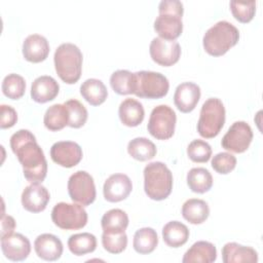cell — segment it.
<instances>
[{
  "label": "cell",
  "mask_w": 263,
  "mask_h": 263,
  "mask_svg": "<svg viewBox=\"0 0 263 263\" xmlns=\"http://www.w3.org/2000/svg\"><path fill=\"white\" fill-rule=\"evenodd\" d=\"M253 140V130L246 121H235L224 135L221 145L234 153L245 152Z\"/></svg>",
  "instance_id": "obj_11"
},
{
  "label": "cell",
  "mask_w": 263,
  "mask_h": 263,
  "mask_svg": "<svg viewBox=\"0 0 263 263\" xmlns=\"http://www.w3.org/2000/svg\"><path fill=\"white\" fill-rule=\"evenodd\" d=\"M127 152L133 158L139 161H146L156 155V147L149 139L139 137L128 142Z\"/></svg>",
  "instance_id": "obj_30"
},
{
  "label": "cell",
  "mask_w": 263,
  "mask_h": 263,
  "mask_svg": "<svg viewBox=\"0 0 263 263\" xmlns=\"http://www.w3.org/2000/svg\"><path fill=\"white\" fill-rule=\"evenodd\" d=\"M110 84L118 95H130L135 92L136 77L135 73L128 70H117L110 77Z\"/></svg>",
  "instance_id": "obj_33"
},
{
  "label": "cell",
  "mask_w": 263,
  "mask_h": 263,
  "mask_svg": "<svg viewBox=\"0 0 263 263\" xmlns=\"http://www.w3.org/2000/svg\"><path fill=\"white\" fill-rule=\"evenodd\" d=\"M50 157L61 166L73 167L82 159V149L75 142L60 141L51 146Z\"/></svg>",
  "instance_id": "obj_13"
},
{
  "label": "cell",
  "mask_w": 263,
  "mask_h": 263,
  "mask_svg": "<svg viewBox=\"0 0 263 263\" xmlns=\"http://www.w3.org/2000/svg\"><path fill=\"white\" fill-rule=\"evenodd\" d=\"M222 260L224 263H256L258 261V254L251 247L236 242H227L222 248Z\"/></svg>",
  "instance_id": "obj_21"
},
{
  "label": "cell",
  "mask_w": 263,
  "mask_h": 263,
  "mask_svg": "<svg viewBox=\"0 0 263 263\" xmlns=\"http://www.w3.org/2000/svg\"><path fill=\"white\" fill-rule=\"evenodd\" d=\"M135 77L136 87L134 93L139 98L160 99L168 91V80L159 72L139 71L135 73Z\"/></svg>",
  "instance_id": "obj_7"
},
{
  "label": "cell",
  "mask_w": 263,
  "mask_h": 263,
  "mask_svg": "<svg viewBox=\"0 0 263 263\" xmlns=\"http://www.w3.org/2000/svg\"><path fill=\"white\" fill-rule=\"evenodd\" d=\"M159 15L154 21V30L160 38L176 40L183 31V3L179 0H162L158 5Z\"/></svg>",
  "instance_id": "obj_2"
},
{
  "label": "cell",
  "mask_w": 263,
  "mask_h": 263,
  "mask_svg": "<svg viewBox=\"0 0 263 263\" xmlns=\"http://www.w3.org/2000/svg\"><path fill=\"white\" fill-rule=\"evenodd\" d=\"M25 90L26 81L21 75L11 73L4 77L2 81V91L7 98L17 100L24 96Z\"/></svg>",
  "instance_id": "obj_34"
},
{
  "label": "cell",
  "mask_w": 263,
  "mask_h": 263,
  "mask_svg": "<svg viewBox=\"0 0 263 263\" xmlns=\"http://www.w3.org/2000/svg\"><path fill=\"white\" fill-rule=\"evenodd\" d=\"M15 228V221L11 216L2 215L1 219V238L9 236L13 233Z\"/></svg>",
  "instance_id": "obj_41"
},
{
  "label": "cell",
  "mask_w": 263,
  "mask_h": 263,
  "mask_svg": "<svg viewBox=\"0 0 263 263\" xmlns=\"http://www.w3.org/2000/svg\"><path fill=\"white\" fill-rule=\"evenodd\" d=\"M102 245L107 252L111 254H120L127 246V235L125 231L121 233L103 232Z\"/></svg>",
  "instance_id": "obj_37"
},
{
  "label": "cell",
  "mask_w": 263,
  "mask_h": 263,
  "mask_svg": "<svg viewBox=\"0 0 263 263\" xmlns=\"http://www.w3.org/2000/svg\"><path fill=\"white\" fill-rule=\"evenodd\" d=\"M68 193L71 199L82 205H89L96 199V186L92 177L85 171H78L68 180Z\"/></svg>",
  "instance_id": "obj_10"
},
{
  "label": "cell",
  "mask_w": 263,
  "mask_h": 263,
  "mask_svg": "<svg viewBox=\"0 0 263 263\" xmlns=\"http://www.w3.org/2000/svg\"><path fill=\"white\" fill-rule=\"evenodd\" d=\"M158 243L156 231L150 227H144L136 231L134 235L133 247L139 254L146 255L152 253Z\"/></svg>",
  "instance_id": "obj_29"
},
{
  "label": "cell",
  "mask_w": 263,
  "mask_h": 263,
  "mask_svg": "<svg viewBox=\"0 0 263 263\" xmlns=\"http://www.w3.org/2000/svg\"><path fill=\"white\" fill-rule=\"evenodd\" d=\"M49 53V44L47 39L39 34L29 35L23 43V55L31 63H40L44 61Z\"/></svg>",
  "instance_id": "obj_19"
},
{
  "label": "cell",
  "mask_w": 263,
  "mask_h": 263,
  "mask_svg": "<svg viewBox=\"0 0 263 263\" xmlns=\"http://www.w3.org/2000/svg\"><path fill=\"white\" fill-rule=\"evenodd\" d=\"M200 99V87L193 82L179 84L174 93V103L183 113L191 112Z\"/></svg>",
  "instance_id": "obj_17"
},
{
  "label": "cell",
  "mask_w": 263,
  "mask_h": 263,
  "mask_svg": "<svg viewBox=\"0 0 263 263\" xmlns=\"http://www.w3.org/2000/svg\"><path fill=\"white\" fill-rule=\"evenodd\" d=\"M177 116L167 105H158L151 111L148 121V132L157 140H167L175 133Z\"/></svg>",
  "instance_id": "obj_9"
},
{
  "label": "cell",
  "mask_w": 263,
  "mask_h": 263,
  "mask_svg": "<svg viewBox=\"0 0 263 263\" xmlns=\"http://www.w3.org/2000/svg\"><path fill=\"white\" fill-rule=\"evenodd\" d=\"M1 250L3 255L11 261H23L31 252V243L28 237L21 233H12L1 238Z\"/></svg>",
  "instance_id": "obj_15"
},
{
  "label": "cell",
  "mask_w": 263,
  "mask_h": 263,
  "mask_svg": "<svg viewBox=\"0 0 263 263\" xmlns=\"http://www.w3.org/2000/svg\"><path fill=\"white\" fill-rule=\"evenodd\" d=\"M43 123L45 127L51 132H58L68 125L69 111L65 104H54L50 106L44 114Z\"/></svg>",
  "instance_id": "obj_28"
},
{
  "label": "cell",
  "mask_w": 263,
  "mask_h": 263,
  "mask_svg": "<svg viewBox=\"0 0 263 263\" xmlns=\"http://www.w3.org/2000/svg\"><path fill=\"white\" fill-rule=\"evenodd\" d=\"M236 165V158L228 152H220L212 159V167L219 174L226 175L234 170Z\"/></svg>",
  "instance_id": "obj_39"
},
{
  "label": "cell",
  "mask_w": 263,
  "mask_h": 263,
  "mask_svg": "<svg viewBox=\"0 0 263 263\" xmlns=\"http://www.w3.org/2000/svg\"><path fill=\"white\" fill-rule=\"evenodd\" d=\"M217 259L216 247L209 241L199 240L193 243L189 250L184 254L183 263H212Z\"/></svg>",
  "instance_id": "obj_23"
},
{
  "label": "cell",
  "mask_w": 263,
  "mask_h": 263,
  "mask_svg": "<svg viewBox=\"0 0 263 263\" xmlns=\"http://www.w3.org/2000/svg\"><path fill=\"white\" fill-rule=\"evenodd\" d=\"M231 12L235 20L240 23H249L256 12V1H230Z\"/></svg>",
  "instance_id": "obj_36"
},
{
  "label": "cell",
  "mask_w": 263,
  "mask_h": 263,
  "mask_svg": "<svg viewBox=\"0 0 263 263\" xmlns=\"http://www.w3.org/2000/svg\"><path fill=\"white\" fill-rule=\"evenodd\" d=\"M68 248L70 252L76 256H82L92 253L97 248V238L88 232L76 233L69 237Z\"/></svg>",
  "instance_id": "obj_32"
},
{
  "label": "cell",
  "mask_w": 263,
  "mask_h": 263,
  "mask_svg": "<svg viewBox=\"0 0 263 263\" xmlns=\"http://www.w3.org/2000/svg\"><path fill=\"white\" fill-rule=\"evenodd\" d=\"M60 85L51 76L43 75L37 77L31 86V98L37 103L52 101L59 93Z\"/></svg>",
  "instance_id": "obj_20"
},
{
  "label": "cell",
  "mask_w": 263,
  "mask_h": 263,
  "mask_svg": "<svg viewBox=\"0 0 263 263\" xmlns=\"http://www.w3.org/2000/svg\"><path fill=\"white\" fill-rule=\"evenodd\" d=\"M225 123V107L218 98L208 99L201 106L197 121V132L205 139L219 135Z\"/></svg>",
  "instance_id": "obj_6"
},
{
  "label": "cell",
  "mask_w": 263,
  "mask_h": 263,
  "mask_svg": "<svg viewBox=\"0 0 263 263\" xmlns=\"http://www.w3.org/2000/svg\"><path fill=\"white\" fill-rule=\"evenodd\" d=\"M118 115L120 121L129 127L138 126L142 123L145 116V111L143 105L132 98H127L122 101L119 105Z\"/></svg>",
  "instance_id": "obj_22"
},
{
  "label": "cell",
  "mask_w": 263,
  "mask_h": 263,
  "mask_svg": "<svg viewBox=\"0 0 263 263\" xmlns=\"http://www.w3.org/2000/svg\"><path fill=\"white\" fill-rule=\"evenodd\" d=\"M162 238L168 247L179 248L187 242L189 229L185 224L179 221H171L162 228Z\"/></svg>",
  "instance_id": "obj_26"
},
{
  "label": "cell",
  "mask_w": 263,
  "mask_h": 263,
  "mask_svg": "<svg viewBox=\"0 0 263 263\" xmlns=\"http://www.w3.org/2000/svg\"><path fill=\"white\" fill-rule=\"evenodd\" d=\"M54 68L59 77L68 84L76 83L82 71V52L73 43H62L53 55Z\"/></svg>",
  "instance_id": "obj_4"
},
{
  "label": "cell",
  "mask_w": 263,
  "mask_h": 263,
  "mask_svg": "<svg viewBox=\"0 0 263 263\" xmlns=\"http://www.w3.org/2000/svg\"><path fill=\"white\" fill-rule=\"evenodd\" d=\"M128 225L127 214L120 209H112L104 214L101 220L103 232L121 233L124 232Z\"/></svg>",
  "instance_id": "obj_27"
},
{
  "label": "cell",
  "mask_w": 263,
  "mask_h": 263,
  "mask_svg": "<svg viewBox=\"0 0 263 263\" xmlns=\"http://www.w3.org/2000/svg\"><path fill=\"white\" fill-rule=\"evenodd\" d=\"M144 189L149 198L163 200L172 192L173 174L161 161L148 163L144 168Z\"/></svg>",
  "instance_id": "obj_5"
},
{
  "label": "cell",
  "mask_w": 263,
  "mask_h": 263,
  "mask_svg": "<svg viewBox=\"0 0 263 263\" xmlns=\"http://www.w3.org/2000/svg\"><path fill=\"white\" fill-rule=\"evenodd\" d=\"M87 213L82 204L59 202L51 211V220L64 230H77L87 223Z\"/></svg>",
  "instance_id": "obj_8"
},
{
  "label": "cell",
  "mask_w": 263,
  "mask_h": 263,
  "mask_svg": "<svg viewBox=\"0 0 263 263\" xmlns=\"http://www.w3.org/2000/svg\"><path fill=\"white\" fill-rule=\"evenodd\" d=\"M209 215V205L202 199L190 198L186 200L182 205V216L191 224L203 223L208 219Z\"/></svg>",
  "instance_id": "obj_25"
},
{
  "label": "cell",
  "mask_w": 263,
  "mask_h": 263,
  "mask_svg": "<svg viewBox=\"0 0 263 263\" xmlns=\"http://www.w3.org/2000/svg\"><path fill=\"white\" fill-rule=\"evenodd\" d=\"M187 154L194 162H206L212 156V148L203 140H193L187 147Z\"/></svg>",
  "instance_id": "obj_38"
},
{
  "label": "cell",
  "mask_w": 263,
  "mask_h": 263,
  "mask_svg": "<svg viewBox=\"0 0 263 263\" xmlns=\"http://www.w3.org/2000/svg\"><path fill=\"white\" fill-rule=\"evenodd\" d=\"M10 147L23 166L27 181L42 182L47 174V161L35 136L28 129H20L10 138Z\"/></svg>",
  "instance_id": "obj_1"
},
{
  "label": "cell",
  "mask_w": 263,
  "mask_h": 263,
  "mask_svg": "<svg viewBox=\"0 0 263 263\" xmlns=\"http://www.w3.org/2000/svg\"><path fill=\"white\" fill-rule=\"evenodd\" d=\"M133 184L128 176L124 174H113L104 183L103 193L106 200L118 202L125 199L132 192Z\"/></svg>",
  "instance_id": "obj_14"
},
{
  "label": "cell",
  "mask_w": 263,
  "mask_h": 263,
  "mask_svg": "<svg viewBox=\"0 0 263 263\" xmlns=\"http://www.w3.org/2000/svg\"><path fill=\"white\" fill-rule=\"evenodd\" d=\"M34 249L37 256L45 261H55L63 254L61 239L50 233H43L37 236L34 241Z\"/></svg>",
  "instance_id": "obj_18"
},
{
  "label": "cell",
  "mask_w": 263,
  "mask_h": 263,
  "mask_svg": "<svg viewBox=\"0 0 263 263\" xmlns=\"http://www.w3.org/2000/svg\"><path fill=\"white\" fill-rule=\"evenodd\" d=\"M80 93L88 104L91 106H99L106 101L108 90L100 79L89 78L81 84Z\"/></svg>",
  "instance_id": "obj_24"
},
{
  "label": "cell",
  "mask_w": 263,
  "mask_h": 263,
  "mask_svg": "<svg viewBox=\"0 0 263 263\" xmlns=\"http://www.w3.org/2000/svg\"><path fill=\"white\" fill-rule=\"evenodd\" d=\"M65 106L69 111V123L68 125L73 128H79L83 126L87 120V110L86 108L75 99L65 102Z\"/></svg>",
  "instance_id": "obj_35"
},
{
  "label": "cell",
  "mask_w": 263,
  "mask_h": 263,
  "mask_svg": "<svg viewBox=\"0 0 263 263\" xmlns=\"http://www.w3.org/2000/svg\"><path fill=\"white\" fill-rule=\"evenodd\" d=\"M149 52L151 59L156 64L170 67L179 61L181 46L176 40H165L160 37H155L150 43Z\"/></svg>",
  "instance_id": "obj_12"
},
{
  "label": "cell",
  "mask_w": 263,
  "mask_h": 263,
  "mask_svg": "<svg viewBox=\"0 0 263 263\" xmlns=\"http://www.w3.org/2000/svg\"><path fill=\"white\" fill-rule=\"evenodd\" d=\"M238 39L239 32L237 28L227 21H220L204 33L202 44L209 54L221 57L233 47Z\"/></svg>",
  "instance_id": "obj_3"
},
{
  "label": "cell",
  "mask_w": 263,
  "mask_h": 263,
  "mask_svg": "<svg viewBox=\"0 0 263 263\" xmlns=\"http://www.w3.org/2000/svg\"><path fill=\"white\" fill-rule=\"evenodd\" d=\"M50 195L48 190L39 183H32L22 193V204L31 213H40L45 210Z\"/></svg>",
  "instance_id": "obj_16"
},
{
  "label": "cell",
  "mask_w": 263,
  "mask_h": 263,
  "mask_svg": "<svg viewBox=\"0 0 263 263\" xmlns=\"http://www.w3.org/2000/svg\"><path fill=\"white\" fill-rule=\"evenodd\" d=\"M187 184L195 193L208 192L213 186V177L204 167H193L187 174Z\"/></svg>",
  "instance_id": "obj_31"
},
{
  "label": "cell",
  "mask_w": 263,
  "mask_h": 263,
  "mask_svg": "<svg viewBox=\"0 0 263 263\" xmlns=\"http://www.w3.org/2000/svg\"><path fill=\"white\" fill-rule=\"evenodd\" d=\"M1 119L0 126L1 128H8L13 126L17 121L16 111L9 105H1Z\"/></svg>",
  "instance_id": "obj_40"
}]
</instances>
